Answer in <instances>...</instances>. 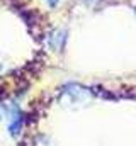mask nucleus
<instances>
[{
    "instance_id": "1",
    "label": "nucleus",
    "mask_w": 136,
    "mask_h": 146,
    "mask_svg": "<svg viewBox=\"0 0 136 146\" xmlns=\"http://www.w3.org/2000/svg\"><path fill=\"white\" fill-rule=\"evenodd\" d=\"M48 42H49V46H51L55 51H58V49L61 48V44L65 42V33H63V31H55L51 36L48 37Z\"/></svg>"
},
{
    "instance_id": "3",
    "label": "nucleus",
    "mask_w": 136,
    "mask_h": 146,
    "mask_svg": "<svg viewBox=\"0 0 136 146\" xmlns=\"http://www.w3.org/2000/svg\"><path fill=\"white\" fill-rule=\"evenodd\" d=\"M2 115H3V110H2V107H0V119H2Z\"/></svg>"
},
{
    "instance_id": "4",
    "label": "nucleus",
    "mask_w": 136,
    "mask_h": 146,
    "mask_svg": "<svg viewBox=\"0 0 136 146\" xmlns=\"http://www.w3.org/2000/svg\"><path fill=\"white\" fill-rule=\"evenodd\" d=\"M135 12H136V9H135Z\"/></svg>"
},
{
    "instance_id": "2",
    "label": "nucleus",
    "mask_w": 136,
    "mask_h": 146,
    "mask_svg": "<svg viewBox=\"0 0 136 146\" xmlns=\"http://www.w3.org/2000/svg\"><path fill=\"white\" fill-rule=\"evenodd\" d=\"M46 2H48V5H49V7H55L60 0H46Z\"/></svg>"
}]
</instances>
